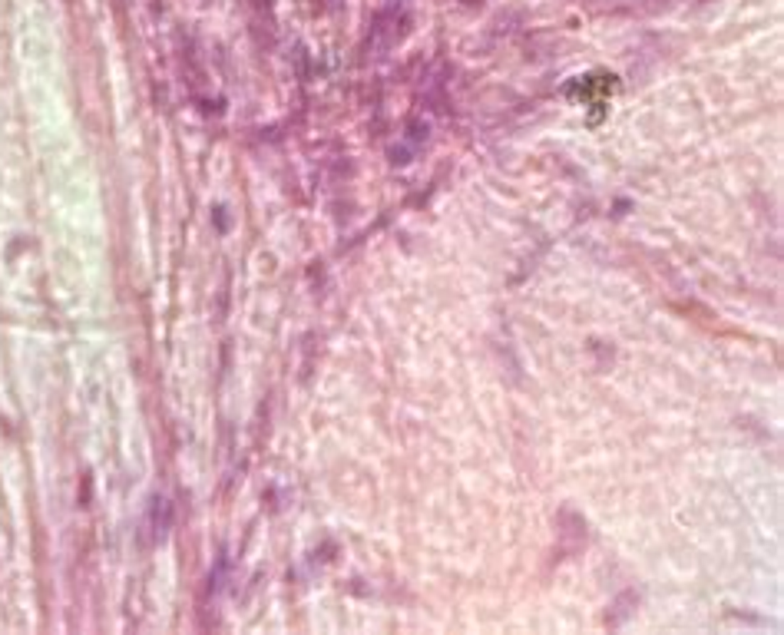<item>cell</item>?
<instances>
[{"mask_svg": "<svg viewBox=\"0 0 784 635\" xmlns=\"http://www.w3.org/2000/svg\"><path fill=\"white\" fill-rule=\"evenodd\" d=\"M166 526H169V503L156 500V506H153V536H163Z\"/></svg>", "mask_w": 784, "mask_h": 635, "instance_id": "obj_1", "label": "cell"}]
</instances>
